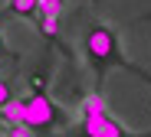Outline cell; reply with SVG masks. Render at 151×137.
Returning <instances> with one entry per match:
<instances>
[{"label":"cell","mask_w":151,"mask_h":137,"mask_svg":"<svg viewBox=\"0 0 151 137\" xmlns=\"http://www.w3.org/2000/svg\"><path fill=\"white\" fill-rule=\"evenodd\" d=\"M82 118H79V124H76L66 137H151V131L148 134H135V131H128L122 121H115L112 114H109V108H105V101H102V95H89L86 101H82Z\"/></svg>","instance_id":"cell-3"},{"label":"cell","mask_w":151,"mask_h":137,"mask_svg":"<svg viewBox=\"0 0 151 137\" xmlns=\"http://www.w3.org/2000/svg\"><path fill=\"white\" fill-rule=\"evenodd\" d=\"M13 101H17V92L10 85V78H0V111H7Z\"/></svg>","instance_id":"cell-5"},{"label":"cell","mask_w":151,"mask_h":137,"mask_svg":"<svg viewBox=\"0 0 151 137\" xmlns=\"http://www.w3.org/2000/svg\"><path fill=\"white\" fill-rule=\"evenodd\" d=\"M10 56V49H7V39H4V30H0V59Z\"/></svg>","instance_id":"cell-7"},{"label":"cell","mask_w":151,"mask_h":137,"mask_svg":"<svg viewBox=\"0 0 151 137\" xmlns=\"http://www.w3.org/2000/svg\"><path fill=\"white\" fill-rule=\"evenodd\" d=\"M7 13L10 16H20V20H36L40 16V0H10Z\"/></svg>","instance_id":"cell-4"},{"label":"cell","mask_w":151,"mask_h":137,"mask_svg":"<svg viewBox=\"0 0 151 137\" xmlns=\"http://www.w3.org/2000/svg\"><path fill=\"white\" fill-rule=\"evenodd\" d=\"M40 13L43 16H63V4L59 0H40Z\"/></svg>","instance_id":"cell-6"},{"label":"cell","mask_w":151,"mask_h":137,"mask_svg":"<svg viewBox=\"0 0 151 137\" xmlns=\"http://www.w3.org/2000/svg\"><path fill=\"white\" fill-rule=\"evenodd\" d=\"M82 56H86V62H89V69L95 75V92L99 95H102L105 78H109L112 69L132 72V75H138L141 82L151 85V72L141 69V65H135L128 56H125L122 36H118V30H115L112 23H92L89 30H86V36H82Z\"/></svg>","instance_id":"cell-1"},{"label":"cell","mask_w":151,"mask_h":137,"mask_svg":"<svg viewBox=\"0 0 151 137\" xmlns=\"http://www.w3.org/2000/svg\"><path fill=\"white\" fill-rule=\"evenodd\" d=\"M95 4H102V0H95Z\"/></svg>","instance_id":"cell-9"},{"label":"cell","mask_w":151,"mask_h":137,"mask_svg":"<svg viewBox=\"0 0 151 137\" xmlns=\"http://www.w3.org/2000/svg\"><path fill=\"white\" fill-rule=\"evenodd\" d=\"M0 137H4V118H0Z\"/></svg>","instance_id":"cell-8"},{"label":"cell","mask_w":151,"mask_h":137,"mask_svg":"<svg viewBox=\"0 0 151 137\" xmlns=\"http://www.w3.org/2000/svg\"><path fill=\"white\" fill-rule=\"evenodd\" d=\"M20 124L40 134H49L66 124V111L59 108V101L49 98L43 78H33V92L27 98H20Z\"/></svg>","instance_id":"cell-2"}]
</instances>
